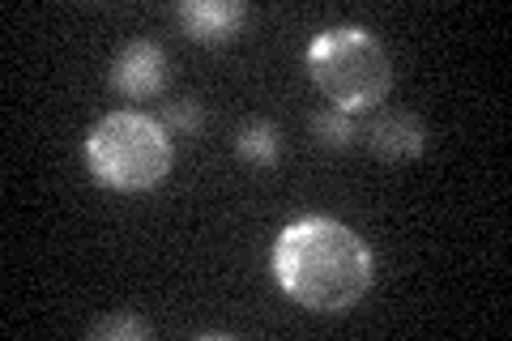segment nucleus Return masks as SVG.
<instances>
[{
	"instance_id": "obj_2",
	"label": "nucleus",
	"mask_w": 512,
	"mask_h": 341,
	"mask_svg": "<svg viewBox=\"0 0 512 341\" xmlns=\"http://www.w3.org/2000/svg\"><path fill=\"white\" fill-rule=\"evenodd\" d=\"M308 69L333 111H372L393 90V60L363 26H333L308 47Z\"/></svg>"
},
{
	"instance_id": "obj_7",
	"label": "nucleus",
	"mask_w": 512,
	"mask_h": 341,
	"mask_svg": "<svg viewBox=\"0 0 512 341\" xmlns=\"http://www.w3.org/2000/svg\"><path fill=\"white\" fill-rule=\"evenodd\" d=\"M282 150V137L269 120H248L235 128V154L248 162V167H274Z\"/></svg>"
},
{
	"instance_id": "obj_6",
	"label": "nucleus",
	"mask_w": 512,
	"mask_h": 341,
	"mask_svg": "<svg viewBox=\"0 0 512 341\" xmlns=\"http://www.w3.org/2000/svg\"><path fill=\"white\" fill-rule=\"evenodd\" d=\"M175 18L197 43H231L248 22V5L239 0H184Z\"/></svg>"
},
{
	"instance_id": "obj_5",
	"label": "nucleus",
	"mask_w": 512,
	"mask_h": 341,
	"mask_svg": "<svg viewBox=\"0 0 512 341\" xmlns=\"http://www.w3.org/2000/svg\"><path fill=\"white\" fill-rule=\"evenodd\" d=\"M367 145L384 162H410L427 150V124L410 111H384L367 124Z\"/></svg>"
},
{
	"instance_id": "obj_10",
	"label": "nucleus",
	"mask_w": 512,
	"mask_h": 341,
	"mask_svg": "<svg viewBox=\"0 0 512 341\" xmlns=\"http://www.w3.org/2000/svg\"><path fill=\"white\" fill-rule=\"evenodd\" d=\"M90 337L94 341H141V337H150V324L141 316H107L94 324Z\"/></svg>"
},
{
	"instance_id": "obj_8",
	"label": "nucleus",
	"mask_w": 512,
	"mask_h": 341,
	"mask_svg": "<svg viewBox=\"0 0 512 341\" xmlns=\"http://www.w3.org/2000/svg\"><path fill=\"white\" fill-rule=\"evenodd\" d=\"M312 137L320 145H329V150H346V145H355L359 128H355V116H346V111H316L312 116Z\"/></svg>"
},
{
	"instance_id": "obj_1",
	"label": "nucleus",
	"mask_w": 512,
	"mask_h": 341,
	"mask_svg": "<svg viewBox=\"0 0 512 341\" xmlns=\"http://www.w3.org/2000/svg\"><path fill=\"white\" fill-rule=\"evenodd\" d=\"M278 286L316 316L350 312L372 286V252L338 218H303L274 243Z\"/></svg>"
},
{
	"instance_id": "obj_4",
	"label": "nucleus",
	"mask_w": 512,
	"mask_h": 341,
	"mask_svg": "<svg viewBox=\"0 0 512 341\" xmlns=\"http://www.w3.org/2000/svg\"><path fill=\"white\" fill-rule=\"evenodd\" d=\"M111 86L124 99H158L167 90V52L154 39H137L111 64Z\"/></svg>"
},
{
	"instance_id": "obj_3",
	"label": "nucleus",
	"mask_w": 512,
	"mask_h": 341,
	"mask_svg": "<svg viewBox=\"0 0 512 341\" xmlns=\"http://www.w3.org/2000/svg\"><path fill=\"white\" fill-rule=\"evenodd\" d=\"M171 133L141 111H111L86 137L90 175L116 192H150L171 175Z\"/></svg>"
},
{
	"instance_id": "obj_9",
	"label": "nucleus",
	"mask_w": 512,
	"mask_h": 341,
	"mask_svg": "<svg viewBox=\"0 0 512 341\" xmlns=\"http://www.w3.org/2000/svg\"><path fill=\"white\" fill-rule=\"evenodd\" d=\"M163 128L167 133H180V137H197L201 128H205V111L197 99H180V103H167L163 107Z\"/></svg>"
}]
</instances>
